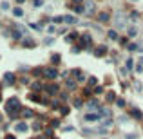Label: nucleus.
I'll return each mask as SVG.
<instances>
[{"mask_svg":"<svg viewBox=\"0 0 143 139\" xmlns=\"http://www.w3.org/2000/svg\"><path fill=\"white\" fill-rule=\"evenodd\" d=\"M18 107H20V103H18L16 98H11L7 101V112L11 114V118H14V110H18Z\"/></svg>","mask_w":143,"mask_h":139,"instance_id":"nucleus-1","label":"nucleus"},{"mask_svg":"<svg viewBox=\"0 0 143 139\" xmlns=\"http://www.w3.org/2000/svg\"><path fill=\"white\" fill-rule=\"evenodd\" d=\"M96 11V4L92 0H85L84 2V14H94Z\"/></svg>","mask_w":143,"mask_h":139,"instance_id":"nucleus-2","label":"nucleus"},{"mask_svg":"<svg viewBox=\"0 0 143 139\" xmlns=\"http://www.w3.org/2000/svg\"><path fill=\"white\" fill-rule=\"evenodd\" d=\"M4 81H6L7 85H13V83H14V74H13V72H6V74H4Z\"/></svg>","mask_w":143,"mask_h":139,"instance_id":"nucleus-3","label":"nucleus"},{"mask_svg":"<svg viewBox=\"0 0 143 139\" xmlns=\"http://www.w3.org/2000/svg\"><path fill=\"white\" fill-rule=\"evenodd\" d=\"M44 74H46L47 78H51V80H52V78H56V76H58L56 69H52V67H51V69H46V71H44Z\"/></svg>","mask_w":143,"mask_h":139,"instance_id":"nucleus-4","label":"nucleus"},{"mask_svg":"<svg viewBox=\"0 0 143 139\" xmlns=\"http://www.w3.org/2000/svg\"><path fill=\"white\" fill-rule=\"evenodd\" d=\"M64 22H67V24H76V18H74L72 14H65V16H64Z\"/></svg>","mask_w":143,"mask_h":139,"instance_id":"nucleus-5","label":"nucleus"},{"mask_svg":"<svg viewBox=\"0 0 143 139\" xmlns=\"http://www.w3.org/2000/svg\"><path fill=\"white\" fill-rule=\"evenodd\" d=\"M105 52H107V47H105V45H100V47L96 49V56H103Z\"/></svg>","mask_w":143,"mask_h":139,"instance_id":"nucleus-6","label":"nucleus"},{"mask_svg":"<svg viewBox=\"0 0 143 139\" xmlns=\"http://www.w3.org/2000/svg\"><path fill=\"white\" fill-rule=\"evenodd\" d=\"M109 13H100V14H98V20H100V22H109Z\"/></svg>","mask_w":143,"mask_h":139,"instance_id":"nucleus-7","label":"nucleus"},{"mask_svg":"<svg viewBox=\"0 0 143 139\" xmlns=\"http://www.w3.org/2000/svg\"><path fill=\"white\" fill-rule=\"evenodd\" d=\"M100 118H102L100 114H87L85 116V119H89V121H94V119H100Z\"/></svg>","mask_w":143,"mask_h":139,"instance_id":"nucleus-8","label":"nucleus"},{"mask_svg":"<svg viewBox=\"0 0 143 139\" xmlns=\"http://www.w3.org/2000/svg\"><path fill=\"white\" fill-rule=\"evenodd\" d=\"M16 130H18V132H26V130H27V125H26V123H18V125H16Z\"/></svg>","mask_w":143,"mask_h":139,"instance_id":"nucleus-9","label":"nucleus"},{"mask_svg":"<svg viewBox=\"0 0 143 139\" xmlns=\"http://www.w3.org/2000/svg\"><path fill=\"white\" fill-rule=\"evenodd\" d=\"M116 24H118V25H123V14H122V13L116 14Z\"/></svg>","mask_w":143,"mask_h":139,"instance_id":"nucleus-10","label":"nucleus"},{"mask_svg":"<svg viewBox=\"0 0 143 139\" xmlns=\"http://www.w3.org/2000/svg\"><path fill=\"white\" fill-rule=\"evenodd\" d=\"M13 14H14V16H22V14H24V11H22L20 7H14V9H13Z\"/></svg>","mask_w":143,"mask_h":139,"instance_id":"nucleus-11","label":"nucleus"},{"mask_svg":"<svg viewBox=\"0 0 143 139\" xmlns=\"http://www.w3.org/2000/svg\"><path fill=\"white\" fill-rule=\"evenodd\" d=\"M76 38H78V34H76V33H71V34H67L65 40H67V42H72V40H76Z\"/></svg>","mask_w":143,"mask_h":139,"instance_id":"nucleus-12","label":"nucleus"},{"mask_svg":"<svg viewBox=\"0 0 143 139\" xmlns=\"http://www.w3.org/2000/svg\"><path fill=\"white\" fill-rule=\"evenodd\" d=\"M71 7H72V9L76 11V13H84V5H80V4H78V5H74V4H72Z\"/></svg>","mask_w":143,"mask_h":139,"instance_id":"nucleus-13","label":"nucleus"},{"mask_svg":"<svg viewBox=\"0 0 143 139\" xmlns=\"http://www.w3.org/2000/svg\"><path fill=\"white\" fill-rule=\"evenodd\" d=\"M47 90L51 92V94H54V92H58V87H56V85H49V87H47Z\"/></svg>","mask_w":143,"mask_h":139,"instance_id":"nucleus-14","label":"nucleus"},{"mask_svg":"<svg viewBox=\"0 0 143 139\" xmlns=\"http://www.w3.org/2000/svg\"><path fill=\"white\" fill-rule=\"evenodd\" d=\"M22 114H24V118H31V116H33V112L29 110V109H24V110H22Z\"/></svg>","mask_w":143,"mask_h":139,"instance_id":"nucleus-15","label":"nucleus"},{"mask_svg":"<svg viewBox=\"0 0 143 139\" xmlns=\"http://www.w3.org/2000/svg\"><path fill=\"white\" fill-rule=\"evenodd\" d=\"M109 38H112V40H116V38H118V33H116V31H109Z\"/></svg>","mask_w":143,"mask_h":139,"instance_id":"nucleus-16","label":"nucleus"},{"mask_svg":"<svg viewBox=\"0 0 143 139\" xmlns=\"http://www.w3.org/2000/svg\"><path fill=\"white\" fill-rule=\"evenodd\" d=\"M132 116H134V118H143V114H141L140 110H136V109L132 110Z\"/></svg>","mask_w":143,"mask_h":139,"instance_id":"nucleus-17","label":"nucleus"},{"mask_svg":"<svg viewBox=\"0 0 143 139\" xmlns=\"http://www.w3.org/2000/svg\"><path fill=\"white\" fill-rule=\"evenodd\" d=\"M136 33H138L136 27H130V29H129V36H136Z\"/></svg>","mask_w":143,"mask_h":139,"instance_id":"nucleus-18","label":"nucleus"},{"mask_svg":"<svg viewBox=\"0 0 143 139\" xmlns=\"http://www.w3.org/2000/svg\"><path fill=\"white\" fill-rule=\"evenodd\" d=\"M51 60H52V63H58V61H60V56H58V54H52Z\"/></svg>","mask_w":143,"mask_h":139,"instance_id":"nucleus-19","label":"nucleus"},{"mask_svg":"<svg viewBox=\"0 0 143 139\" xmlns=\"http://www.w3.org/2000/svg\"><path fill=\"white\" fill-rule=\"evenodd\" d=\"M129 49H130V51H136L138 45H136V43H129Z\"/></svg>","mask_w":143,"mask_h":139,"instance_id":"nucleus-20","label":"nucleus"},{"mask_svg":"<svg viewBox=\"0 0 143 139\" xmlns=\"http://www.w3.org/2000/svg\"><path fill=\"white\" fill-rule=\"evenodd\" d=\"M107 99H109V101H112V99H114V92H109V94H107Z\"/></svg>","mask_w":143,"mask_h":139,"instance_id":"nucleus-21","label":"nucleus"},{"mask_svg":"<svg viewBox=\"0 0 143 139\" xmlns=\"http://www.w3.org/2000/svg\"><path fill=\"white\" fill-rule=\"evenodd\" d=\"M33 89L38 90V89H42V85H40V83H33Z\"/></svg>","mask_w":143,"mask_h":139,"instance_id":"nucleus-22","label":"nucleus"},{"mask_svg":"<svg viewBox=\"0 0 143 139\" xmlns=\"http://www.w3.org/2000/svg\"><path fill=\"white\" fill-rule=\"evenodd\" d=\"M0 7H2V9H7V7H9V4H7V2H2V4H0Z\"/></svg>","mask_w":143,"mask_h":139,"instance_id":"nucleus-23","label":"nucleus"},{"mask_svg":"<svg viewBox=\"0 0 143 139\" xmlns=\"http://www.w3.org/2000/svg\"><path fill=\"white\" fill-rule=\"evenodd\" d=\"M130 18H132V20H138L140 16H138V13H132V14H130Z\"/></svg>","mask_w":143,"mask_h":139,"instance_id":"nucleus-24","label":"nucleus"},{"mask_svg":"<svg viewBox=\"0 0 143 139\" xmlns=\"http://www.w3.org/2000/svg\"><path fill=\"white\" fill-rule=\"evenodd\" d=\"M127 69H132V60H127Z\"/></svg>","mask_w":143,"mask_h":139,"instance_id":"nucleus-25","label":"nucleus"},{"mask_svg":"<svg viewBox=\"0 0 143 139\" xmlns=\"http://www.w3.org/2000/svg\"><path fill=\"white\" fill-rule=\"evenodd\" d=\"M67 87H69V89H74V81H67Z\"/></svg>","mask_w":143,"mask_h":139,"instance_id":"nucleus-26","label":"nucleus"},{"mask_svg":"<svg viewBox=\"0 0 143 139\" xmlns=\"http://www.w3.org/2000/svg\"><path fill=\"white\" fill-rule=\"evenodd\" d=\"M82 2H85V0H72V4H74V5H78V4H82Z\"/></svg>","mask_w":143,"mask_h":139,"instance_id":"nucleus-27","label":"nucleus"},{"mask_svg":"<svg viewBox=\"0 0 143 139\" xmlns=\"http://www.w3.org/2000/svg\"><path fill=\"white\" fill-rule=\"evenodd\" d=\"M89 85H96V78H91V80H89Z\"/></svg>","mask_w":143,"mask_h":139,"instance_id":"nucleus-28","label":"nucleus"},{"mask_svg":"<svg viewBox=\"0 0 143 139\" xmlns=\"http://www.w3.org/2000/svg\"><path fill=\"white\" fill-rule=\"evenodd\" d=\"M138 49H140V51H143V42H141V43L138 45Z\"/></svg>","mask_w":143,"mask_h":139,"instance_id":"nucleus-29","label":"nucleus"},{"mask_svg":"<svg viewBox=\"0 0 143 139\" xmlns=\"http://www.w3.org/2000/svg\"><path fill=\"white\" fill-rule=\"evenodd\" d=\"M6 139H14V136H6Z\"/></svg>","mask_w":143,"mask_h":139,"instance_id":"nucleus-30","label":"nucleus"},{"mask_svg":"<svg viewBox=\"0 0 143 139\" xmlns=\"http://www.w3.org/2000/svg\"><path fill=\"white\" fill-rule=\"evenodd\" d=\"M16 2H18V4H22V2H24V0H16Z\"/></svg>","mask_w":143,"mask_h":139,"instance_id":"nucleus-31","label":"nucleus"},{"mask_svg":"<svg viewBox=\"0 0 143 139\" xmlns=\"http://www.w3.org/2000/svg\"><path fill=\"white\" fill-rule=\"evenodd\" d=\"M141 63H143V56H141Z\"/></svg>","mask_w":143,"mask_h":139,"instance_id":"nucleus-32","label":"nucleus"},{"mask_svg":"<svg viewBox=\"0 0 143 139\" xmlns=\"http://www.w3.org/2000/svg\"><path fill=\"white\" fill-rule=\"evenodd\" d=\"M0 101H2V98H0Z\"/></svg>","mask_w":143,"mask_h":139,"instance_id":"nucleus-33","label":"nucleus"}]
</instances>
